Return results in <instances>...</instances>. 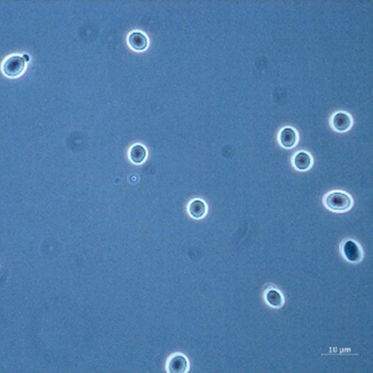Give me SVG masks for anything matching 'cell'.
<instances>
[{
	"label": "cell",
	"instance_id": "30bf717a",
	"mask_svg": "<svg viewBox=\"0 0 373 373\" xmlns=\"http://www.w3.org/2000/svg\"><path fill=\"white\" fill-rule=\"evenodd\" d=\"M266 299H267V303L274 308H280L283 305L282 296L275 289H271L267 291L266 294Z\"/></svg>",
	"mask_w": 373,
	"mask_h": 373
},
{
	"label": "cell",
	"instance_id": "5b68a950",
	"mask_svg": "<svg viewBox=\"0 0 373 373\" xmlns=\"http://www.w3.org/2000/svg\"><path fill=\"white\" fill-rule=\"evenodd\" d=\"M332 126L338 131H345L352 126V118L344 112H338L332 118Z\"/></svg>",
	"mask_w": 373,
	"mask_h": 373
},
{
	"label": "cell",
	"instance_id": "52a82bcc",
	"mask_svg": "<svg viewBox=\"0 0 373 373\" xmlns=\"http://www.w3.org/2000/svg\"><path fill=\"white\" fill-rule=\"evenodd\" d=\"M128 43L131 48L142 51L148 46V39L143 33L132 32L128 36Z\"/></svg>",
	"mask_w": 373,
	"mask_h": 373
},
{
	"label": "cell",
	"instance_id": "8fae6325",
	"mask_svg": "<svg viewBox=\"0 0 373 373\" xmlns=\"http://www.w3.org/2000/svg\"><path fill=\"white\" fill-rule=\"evenodd\" d=\"M147 156V151L143 146L135 145L129 150V158L135 163L143 162Z\"/></svg>",
	"mask_w": 373,
	"mask_h": 373
},
{
	"label": "cell",
	"instance_id": "7a4b0ae2",
	"mask_svg": "<svg viewBox=\"0 0 373 373\" xmlns=\"http://www.w3.org/2000/svg\"><path fill=\"white\" fill-rule=\"evenodd\" d=\"M25 68V60L19 55H11L3 63L4 74L11 77L20 75Z\"/></svg>",
	"mask_w": 373,
	"mask_h": 373
},
{
	"label": "cell",
	"instance_id": "6da1fadb",
	"mask_svg": "<svg viewBox=\"0 0 373 373\" xmlns=\"http://www.w3.org/2000/svg\"><path fill=\"white\" fill-rule=\"evenodd\" d=\"M324 203L333 211H346L352 206V199L345 192H334L327 194Z\"/></svg>",
	"mask_w": 373,
	"mask_h": 373
},
{
	"label": "cell",
	"instance_id": "9c48e42d",
	"mask_svg": "<svg viewBox=\"0 0 373 373\" xmlns=\"http://www.w3.org/2000/svg\"><path fill=\"white\" fill-rule=\"evenodd\" d=\"M206 212L205 203L202 200H193L189 204V213L192 218L201 219Z\"/></svg>",
	"mask_w": 373,
	"mask_h": 373
},
{
	"label": "cell",
	"instance_id": "8992f818",
	"mask_svg": "<svg viewBox=\"0 0 373 373\" xmlns=\"http://www.w3.org/2000/svg\"><path fill=\"white\" fill-rule=\"evenodd\" d=\"M278 140L282 147L286 149H291L295 147V145L297 144L298 134L294 128H284L280 131Z\"/></svg>",
	"mask_w": 373,
	"mask_h": 373
},
{
	"label": "cell",
	"instance_id": "277c9868",
	"mask_svg": "<svg viewBox=\"0 0 373 373\" xmlns=\"http://www.w3.org/2000/svg\"><path fill=\"white\" fill-rule=\"evenodd\" d=\"M189 363L185 356L175 354L172 356L168 362V372L171 373H184L188 371Z\"/></svg>",
	"mask_w": 373,
	"mask_h": 373
},
{
	"label": "cell",
	"instance_id": "ba28073f",
	"mask_svg": "<svg viewBox=\"0 0 373 373\" xmlns=\"http://www.w3.org/2000/svg\"><path fill=\"white\" fill-rule=\"evenodd\" d=\"M294 166L299 171H306L311 165V158L306 152H299L294 158Z\"/></svg>",
	"mask_w": 373,
	"mask_h": 373
},
{
	"label": "cell",
	"instance_id": "3957f363",
	"mask_svg": "<svg viewBox=\"0 0 373 373\" xmlns=\"http://www.w3.org/2000/svg\"><path fill=\"white\" fill-rule=\"evenodd\" d=\"M342 250L346 259L352 263H357L362 258V252L359 246L352 240H347L343 244Z\"/></svg>",
	"mask_w": 373,
	"mask_h": 373
}]
</instances>
